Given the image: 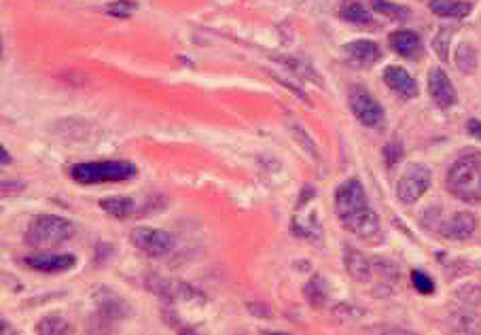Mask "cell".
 Segmentation results:
<instances>
[{
    "instance_id": "obj_14",
    "label": "cell",
    "mask_w": 481,
    "mask_h": 335,
    "mask_svg": "<svg viewBox=\"0 0 481 335\" xmlns=\"http://www.w3.org/2000/svg\"><path fill=\"white\" fill-rule=\"evenodd\" d=\"M344 53H346L352 62L361 64V66H371V64H375V62L382 57L379 47H377L375 43H371V41L348 43V45H344Z\"/></svg>"
},
{
    "instance_id": "obj_3",
    "label": "cell",
    "mask_w": 481,
    "mask_h": 335,
    "mask_svg": "<svg viewBox=\"0 0 481 335\" xmlns=\"http://www.w3.org/2000/svg\"><path fill=\"white\" fill-rule=\"evenodd\" d=\"M74 236V225L55 215H41L26 231V244L32 248H55Z\"/></svg>"
},
{
    "instance_id": "obj_26",
    "label": "cell",
    "mask_w": 481,
    "mask_h": 335,
    "mask_svg": "<svg viewBox=\"0 0 481 335\" xmlns=\"http://www.w3.org/2000/svg\"><path fill=\"white\" fill-rule=\"evenodd\" d=\"M136 11V3H127V0H119V3H113L109 7V13L115 17H130Z\"/></svg>"
},
{
    "instance_id": "obj_7",
    "label": "cell",
    "mask_w": 481,
    "mask_h": 335,
    "mask_svg": "<svg viewBox=\"0 0 481 335\" xmlns=\"http://www.w3.org/2000/svg\"><path fill=\"white\" fill-rule=\"evenodd\" d=\"M132 242L148 257H166L174 248V238L168 231L151 227H136L132 231Z\"/></svg>"
},
{
    "instance_id": "obj_1",
    "label": "cell",
    "mask_w": 481,
    "mask_h": 335,
    "mask_svg": "<svg viewBox=\"0 0 481 335\" xmlns=\"http://www.w3.org/2000/svg\"><path fill=\"white\" fill-rule=\"evenodd\" d=\"M445 185L460 202H481V153H466L458 157L447 172Z\"/></svg>"
},
{
    "instance_id": "obj_13",
    "label": "cell",
    "mask_w": 481,
    "mask_h": 335,
    "mask_svg": "<svg viewBox=\"0 0 481 335\" xmlns=\"http://www.w3.org/2000/svg\"><path fill=\"white\" fill-rule=\"evenodd\" d=\"M390 47L407 59H416L422 53V43L420 36L412 30H396L390 34Z\"/></svg>"
},
{
    "instance_id": "obj_17",
    "label": "cell",
    "mask_w": 481,
    "mask_h": 335,
    "mask_svg": "<svg viewBox=\"0 0 481 335\" xmlns=\"http://www.w3.org/2000/svg\"><path fill=\"white\" fill-rule=\"evenodd\" d=\"M100 206L104 208V213L113 215V217H130L134 213V199L125 197V195H111V197H102Z\"/></svg>"
},
{
    "instance_id": "obj_16",
    "label": "cell",
    "mask_w": 481,
    "mask_h": 335,
    "mask_svg": "<svg viewBox=\"0 0 481 335\" xmlns=\"http://www.w3.org/2000/svg\"><path fill=\"white\" fill-rule=\"evenodd\" d=\"M346 270L350 272V276L354 280H361V283H367L369 276H371V265H369L367 257L361 255L354 248L346 250Z\"/></svg>"
},
{
    "instance_id": "obj_30",
    "label": "cell",
    "mask_w": 481,
    "mask_h": 335,
    "mask_svg": "<svg viewBox=\"0 0 481 335\" xmlns=\"http://www.w3.org/2000/svg\"><path fill=\"white\" fill-rule=\"evenodd\" d=\"M466 129H468L470 136H475L477 141H481V121H479V119H470V121L466 123Z\"/></svg>"
},
{
    "instance_id": "obj_9",
    "label": "cell",
    "mask_w": 481,
    "mask_h": 335,
    "mask_svg": "<svg viewBox=\"0 0 481 335\" xmlns=\"http://www.w3.org/2000/svg\"><path fill=\"white\" fill-rule=\"evenodd\" d=\"M384 81L400 98H416L418 96V83L405 69H398V66H388V69L384 71Z\"/></svg>"
},
{
    "instance_id": "obj_27",
    "label": "cell",
    "mask_w": 481,
    "mask_h": 335,
    "mask_svg": "<svg viewBox=\"0 0 481 335\" xmlns=\"http://www.w3.org/2000/svg\"><path fill=\"white\" fill-rule=\"evenodd\" d=\"M449 36H452V30H439V34H437V38H435V51L439 53V57L445 62L447 59V43H449Z\"/></svg>"
},
{
    "instance_id": "obj_18",
    "label": "cell",
    "mask_w": 481,
    "mask_h": 335,
    "mask_svg": "<svg viewBox=\"0 0 481 335\" xmlns=\"http://www.w3.org/2000/svg\"><path fill=\"white\" fill-rule=\"evenodd\" d=\"M340 17L346 20V22H350V24H356V26H373L371 13H369L361 3H354V0H350V3H344V5H342Z\"/></svg>"
},
{
    "instance_id": "obj_23",
    "label": "cell",
    "mask_w": 481,
    "mask_h": 335,
    "mask_svg": "<svg viewBox=\"0 0 481 335\" xmlns=\"http://www.w3.org/2000/svg\"><path fill=\"white\" fill-rule=\"evenodd\" d=\"M39 333H53V335H60V333H70V325L62 318V316H45L39 327H36Z\"/></svg>"
},
{
    "instance_id": "obj_11",
    "label": "cell",
    "mask_w": 481,
    "mask_h": 335,
    "mask_svg": "<svg viewBox=\"0 0 481 335\" xmlns=\"http://www.w3.org/2000/svg\"><path fill=\"white\" fill-rule=\"evenodd\" d=\"M342 223H344V227L348 231H352L358 238H371V236H375L379 231V217L371 208H365V211L356 213V215L344 219Z\"/></svg>"
},
{
    "instance_id": "obj_4",
    "label": "cell",
    "mask_w": 481,
    "mask_h": 335,
    "mask_svg": "<svg viewBox=\"0 0 481 335\" xmlns=\"http://www.w3.org/2000/svg\"><path fill=\"white\" fill-rule=\"evenodd\" d=\"M431 187V170L424 164H410L396 183V197L403 204H416Z\"/></svg>"
},
{
    "instance_id": "obj_24",
    "label": "cell",
    "mask_w": 481,
    "mask_h": 335,
    "mask_svg": "<svg viewBox=\"0 0 481 335\" xmlns=\"http://www.w3.org/2000/svg\"><path fill=\"white\" fill-rule=\"evenodd\" d=\"M284 64L291 66V71H295V75H301V77H305L309 81H316V83H323V81H320V77L316 75V71L312 69L307 62H303L299 57H291V59H284Z\"/></svg>"
},
{
    "instance_id": "obj_5",
    "label": "cell",
    "mask_w": 481,
    "mask_h": 335,
    "mask_svg": "<svg viewBox=\"0 0 481 335\" xmlns=\"http://www.w3.org/2000/svg\"><path fill=\"white\" fill-rule=\"evenodd\" d=\"M369 208L367 204V195H365V189L361 185V180L356 178H350L346 183H342L335 191V213L337 217L344 221L361 211Z\"/></svg>"
},
{
    "instance_id": "obj_20",
    "label": "cell",
    "mask_w": 481,
    "mask_h": 335,
    "mask_svg": "<svg viewBox=\"0 0 481 335\" xmlns=\"http://www.w3.org/2000/svg\"><path fill=\"white\" fill-rule=\"evenodd\" d=\"M373 5V11L394 20V22H403L410 17V9H405L403 5H396V3H390V0H371Z\"/></svg>"
},
{
    "instance_id": "obj_15",
    "label": "cell",
    "mask_w": 481,
    "mask_h": 335,
    "mask_svg": "<svg viewBox=\"0 0 481 335\" xmlns=\"http://www.w3.org/2000/svg\"><path fill=\"white\" fill-rule=\"evenodd\" d=\"M428 7L435 15L452 20H464L473 11L470 3H464V0H431Z\"/></svg>"
},
{
    "instance_id": "obj_8",
    "label": "cell",
    "mask_w": 481,
    "mask_h": 335,
    "mask_svg": "<svg viewBox=\"0 0 481 335\" xmlns=\"http://www.w3.org/2000/svg\"><path fill=\"white\" fill-rule=\"evenodd\" d=\"M428 92L433 96V100L441 106V108H449L456 104L458 94L454 90V83L449 81V77L441 71V69H433L428 73Z\"/></svg>"
},
{
    "instance_id": "obj_22",
    "label": "cell",
    "mask_w": 481,
    "mask_h": 335,
    "mask_svg": "<svg viewBox=\"0 0 481 335\" xmlns=\"http://www.w3.org/2000/svg\"><path fill=\"white\" fill-rule=\"evenodd\" d=\"M305 297L312 306H320L327 299V283L320 276H314L305 287Z\"/></svg>"
},
{
    "instance_id": "obj_2",
    "label": "cell",
    "mask_w": 481,
    "mask_h": 335,
    "mask_svg": "<svg viewBox=\"0 0 481 335\" xmlns=\"http://www.w3.org/2000/svg\"><path fill=\"white\" fill-rule=\"evenodd\" d=\"M136 174L138 170L130 162H90V164H76L70 168V176L81 185L123 183V180H132Z\"/></svg>"
},
{
    "instance_id": "obj_31",
    "label": "cell",
    "mask_w": 481,
    "mask_h": 335,
    "mask_svg": "<svg viewBox=\"0 0 481 335\" xmlns=\"http://www.w3.org/2000/svg\"><path fill=\"white\" fill-rule=\"evenodd\" d=\"M11 162V157H9V153H7V149H3V166H7Z\"/></svg>"
},
{
    "instance_id": "obj_6",
    "label": "cell",
    "mask_w": 481,
    "mask_h": 335,
    "mask_svg": "<svg viewBox=\"0 0 481 335\" xmlns=\"http://www.w3.org/2000/svg\"><path fill=\"white\" fill-rule=\"evenodd\" d=\"M348 102L350 108L354 113V117L367 125V127H377L384 121V108L379 106V102L361 85H354L348 94Z\"/></svg>"
},
{
    "instance_id": "obj_29",
    "label": "cell",
    "mask_w": 481,
    "mask_h": 335,
    "mask_svg": "<svg viewBox=\"0 0 481 335\" xmlns=\"http://www.w3.org/2000/svg\"><path fill=\"white\" fill-rule=\"evenodd\" d=\"M458 325H462V327H458L460 331H466V333H481V318H477V316H468V320H460Z\"/></svg>"
},
{
    "instance_id": "obj_28",
    "label": "cell",
    "mask_w": 481,
    "mask_h": 335,
    "mask_svg": "<svg viewBox=\"0 0 481 335\" xmlns=\"http://www.w3.org/2000/svg\"><path fill=\"white\" fill-rule=\"evenodd\" d=\"M400 155H403V147H400L398 143H390L384 147V157H386L388 166H394L400 159Z\"/></svg>"
},
{
    "instance_id": "obj_19",
    "label": "cell",
    "mask_w": 481,
    "mask_h": 335,
    "mask_svg": "<svg viewBox=\"0 0 481 335\" xmlns=\"http://www.w3.org/2000/svg\"><path fill=\"white\" fill-rule=\"evenodd\" d=\"M456 66L466 75L475 73V69H477V51L473 49V45L460 43V47L456 49Z\"/></svg>"
},
{
    "instance_id": "obj_10",
    "label": "cell",
    "mask_w": 481,
    "mask_h": 335,
    "mask_svg": "<svg viewBox=\"0 0 481 335\" xmlns=\"http://www.w3.org/2000/svg\"><path fill=\"white\" fill-rule=\"evenodd\" d=\"M76 259L72 255H32L26 257V265L32 267L36 272H47V274H55V272H66L70 267H74Z\"/></svg>"
},
{
    "instance_id": "obj_25",
    "label": "cell",
    "mask_w": 481,
    "mask_h": 335,
    "mask_svg": "<svg viewBox=\"0 0 481 335\" xmlns=\"http://www.w3.org/2000/svg\"><path fill=\"white\" fill-rule=\"evenodd\" d=\"M412 283H414L416 291L422 293V295H433V293H435V283H433V278L426 276L424 272H418V270L412 272Z\"/></svg>"
},
{
    "instance_id": "obj_12",
    "label": "cell",
    "mask_w": 481,
    "mask_h": 335,
    "mask_svg": "<svg viewBox=\"0 0 481 335\" xmlns=\"http://www.w3.org/2000/svg\"><path fill=\"white\" fill-rule=\"evenodd\" d=\"M477 227V219L470 213H456L449 217V221L443 223L441 234L449 240H466L473 236Z\"/></svg>"
},
{
    "instance_id": "obj_21",
    "label": "cell",
    "mask_w": 481,
    "mask_h": 335,
    "mask_svg": "<svg viewBox=\"0 0 481 335\" xmlns=\"http://www.w3.org/2000/svg\"><path fill=\"white\" fill-rule=\"evenodd\" d=\"M98 306H100V310H102L106 316H125V314H127L125 304H123L113 291H109L104 297H98Z\"/></svg>"
}]
</instances>
